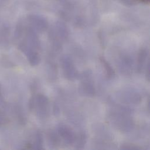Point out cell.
I'll use <instances>...</instances> for the list:
<instances>
[{
    "mask_svg": "<svg viewBox=\"0 0 150 150\" xmlns=\"http://www.w3.org/2000/svg\"><path fill=\"white\" fill-rule=\"evenodd\" d=\"M114 125L122 132H127L134 127V122L128 117V110L126 108H121L117 111L112 112L110 117Z\"/></svg>",
    "mask_w": 150,
    "mask_h": 150,
    "instance_id": "6da1fadb",
    "label": "cell"
},
{
    "mask_svg": "<svg viewBox=\"0 0 150 150\" xmlns=\"http://www.w3.org/2000/svg\"><path fill=\"white\" fill-rule=\"evenodd\" d=\"M81 82L79 84V92L87 97H93L96 94V88L94 87L92 73L90 70L83 71L80 75Z\"/></svg>",
    "mask_w": 150,
    "mask_h": 150,
    "instance_id": "7a4b0ae2",
    "label": "cell"
},
{
    "mask_svg": "<svg viewBox=\"0 0 150 150\" xmlns=\"http://www.w3.org/2000/svg\"><path fill=\"white\" fill-rule=\"evenodd\" d=\"M60 64L64 77L69 80H74L79 77V73L70 57L63 56L60 59Z\"/></svg>",
    "mask_w": 150,
    "mask_h": 150,
    "instance_id": "3957f363",
    "label": "cell"
},
{
    "mask_svg": "<svg viewBox=\"0 0 150 150\" xmlns=\"http://www.w3.org/2000/svg\"><path fill=\"white\" fill-rule=\"evenodd\" d=\"M35 108L36 109L38 116L40 118H45L49 113V100L43 94L39 93L35 96Z\"/></svg>",
    "mask_w": 150,
    "mask_h": 150,
    "instance_id": "277c9868",
    "label": "cell"
},
{
    "mask_svg": "<svg viewBox=\"0 0 150 150\" xmlns=\"http://www.w3.org/2000/svg\"><path fill=\"white\" fill-rule=\"evenodd\" d=\"M57 132L59 135L62 138L66 144L71 145L74 143L76 136L73 131L67 125L63 124L59 125L57 128Z\"/></svg>",
    "mask_w": 150,
    "mask_h": 150,
    "instance_id": "5b68a950",
    "label": "cell"
},
{
    "mask_svg": "<svg viewBox=\"0 0 150 150\" xmlns=\"http://www.w3.org/2000/svg\"><path fill=\"white\" fill-rule=\"evenodd\" d=\"M133 64L132 59L127 54L122 55L121 57V71L122 70L125 74H129L131 70L132 69Z\"/></svg>",
    "mask_w": 150,
    "mask_h": 150,
    "instance_id": "8992f818",
    "label": "cell"
},
{
    "mask_svg": "<svg viewBox=\"0 0 150 150\" xmlns=\"http://www.w3.org/2000/svg\"><path fill=\"white\" fill-rule=\"evenodd\" d=\"M28 60L32 66H35L39 64L40 62V57L38 52L33 49H28L26 52Z\"/></svg>",
    "mask_w": 150,
    "mask_h": 150,
    "instance_id": "52a82bcc",
    "label": "cell"
},
{
    "mask_svg": "<svg viewBox=\"0 0 150 150\" xmlns=\"http://www.w3.org/2000/svg\"><path fill=\"white\" fill-rule=\"evenodd\" d=\"M148 56V50L146 48H141L138 54L137 71L141 72L144 67Z\"/></svg>",
    "mask_w": 150,
    "mask_h": 150,
    "instance_id": "ba28073f",
    "label": "cell"
},
{
    "mask_svg": "<svg viewBox=\"0 0 150 150\" xmlns=\"http://www.w3.org/2000/svg\"><path fill=\"white\" fill-rule=\"evenodd\" d=\"M99 59L101 64L104 68L107 78L108 79H111L112 78H113L115 76V71L111 67V64L103 56H100L99 57Z\"/></svg>",
    "mask_w": 150,
    "mask_h": 150,
    "instance_id": "9c48e42d",
    "label": "cell"
},
{
    "mask_svg": "<svg viewBox=\"0 0 150 150\" xmlns=\"http://www.w3.org/2000/svg\"><path fill=\"white\" fill-rule=\"evenodd\" d=\"M87 136L84 132H80L77 137H75L74 143L76 144V147L77 149L83 148L86 143Z\"/></svg>",
    "mask_w": 150,
    "mask_h": 150,
    "instance_id": "30bf717a",
    "label": "cell"
},
{
    "mask_svg": "<svg viewBox=\"0 0 150 150\" xmlns=\"http://www.w3.org/2000/svg\"><path fill=\"white\" fill-rule=\"evenodd\" d=\"M48 138L50 144L54 147H57L59 146L60 144V139L59 138V135L58 133L57 134L54 131L52 130L48 132Z\"/></svg>",
    "mask_w": 150,
    "mask_h": 150,
    "instance_id": "8fae6325",
    "label": "cell"
},
{
    "mask_svg": "<svg viewBox=\"0 0 150 150\" xmlns=\"http://www.w3.org/2000/svg\"><path fill=\"white\" fill-rule=\"evenodd\" d=\"M35 148L38 149H43V137L42 132L40 131H38L35 137Z\"/></svg>",
    "mask_w": 150,
    "mask_h": 150,
    "instance_id": "7c38bea8",
    "label": "cell"
},
{
    "mask_svg": "<svg viewBox=\"0 0 150 150\" xmlns=\"http://www.w3.org/2000/svg\"><path fill=\"white\" fill-rule=\"evenodd\" d=\"M121 149H140L142 148L138 145L132 144H125L121 146Z\"/></svg>",
    "mask_w": 150,
    "mask_h": 150,
    "instance_id": "4fadbf2b",
    "label": "cell"
},
{
    "mask_svg": "<svg viewBox=\"0 0 150 150\" xmlns=\"http://www.w3.org/2000/svg\"><path fill=\"white\" fill-rule=\"evenodd\" d=\"M7 122V118L5 115L0 111V126Z\"/></svg>",
    "mask_w": 150,
    "mask_h": 150,
    "instance_id": "5bb4252c",
    "label": "cell"
},
{
    "mask_svg": "<svg viewBox=\"0 0 150 150\" xmlns=\"http://www.w3.org/2000/svg\"><path fill=\"white\" fill-rule=\"evenodd\" d=\"M146 77L147 79V80L149 81V63H148L147 64V67H146Z\"/></svg>",
    "mask_w": 150,
    "mask_h": 150,
    "instance_id": "9a60e30c",
    "label": "cell"
},
{
    "mask_svg": "<svg viewBox=\"0 0 150 150\" xmlns=\"http://www.w3.org/2000/svg\"><path fill=\"white\" fill-rule=\"evenodd\" d=\"M138 1L143 3H148L149 2V0H138Z\"/></svg>",
    "mask_w": 150,
    "mask_h": 150,
    "instance_id": "2e32d148",
    "label": "cell"
}]
</instances>
